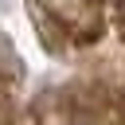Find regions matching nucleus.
I'll use <instances>...</instances> for the list:
<instances>
[{
	"instance_id": "nucleus-1",
	"label": "nucleus",
	"mask_w": 125,
	"mask_h": 125,
	"mask_svg": "<svg viewBox=\"0 0 125 125\" xmlns=\"http://www.w3.org/2000/svg\"><path fill=\"white\" fill-rule=\"evenodd\" d=\"M43 4H47V8H59V12H62V8H66V12H74L82 0H43Z\"/></svg>"
}]
</instances>
